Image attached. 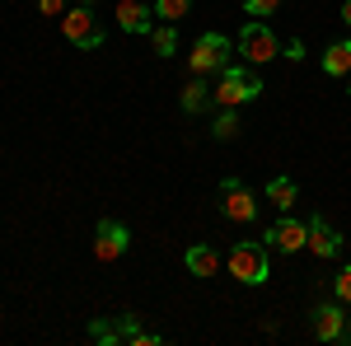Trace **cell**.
<instances>
[{"label":"cell","instance_id":"15","mask_svg":"<svg viewBox=\"0 0 351 346\" xmlns=\"http://www.w3.org/2000/svg\"><path fill=\"white\" fill-rule=\"evenodd\" d=\"M267 201L276 206V211H291V206L300 201V183L295 178H271L267 183Z\"/></svg>","mask_w":351,"mask_h":346},{"label":"cell","instance_id":"10","mask_svg":"<svg viewBox=\"0 0 351 346\" xmlns=\"http://www.w3.org/2000/svg\"><path fill=\"white\" fill-rule=\"evenodd\" d=\"M263 239H267V248H276V253H300V248L309 243V225H304V220H291V215H281Z\"/></svg>","mask_w":351,"mask_h":346},{"label":"cell","instance_id":"21","mask_svg":"<svg viewBox=\"0 0 351 346\" xmlns=\"http://www.w3.org/2000/svg\"><path fill=\"white\" fill-rule=\"evenodd\" d=\"M276 5H281V0H243V14L263 19V14H276Z\"/></svg>","mask_w":351,"mask_h":346},{"label":"cell","instance_id":"1","mask_svg":"<svg viewBox=\"0 0 351 346\" xmlns=\"http://www.w3.org/2000/svg\"><path fill=\"white\" fill-rule=\"evenodd\" d=\"M258 94H263V80H258V71H253V66H234V61H230V66L220 71V84L211 89V99H216L220 108L253 103Z\"/></svg>","mask_w":351,"mask_h":346},{"label":"cell","instance_id":"7","mask_svg":"<svg viewBox=\"0 0 351 346\" xmlns=\"http://www.w3.org/2000/svg\"><path fill=\"white\" fill-rule=\"evenodd\" d=\"M127 248H132V230L122 220L104 215L94 225V262H117V258H127Z\"/></svg>","mask_w":351,"mask_h":346},{"label":"cell","instance_id":"14","mask_svg":"<svg viewBox=\"0 0 351 346\" xmlns=\"http://www.w3.org/2000/svg\"><path fill=\"white\" fill-rule=\"evenodd\" d=\"M178 103H183V112H192V117H197V112H206V108L216 103V99H211L206 75H192V80L183 84V94H178Z\"/></svg>","mask_w":351,"mask_h":346},{"label":"cell","instance_id":"25","mask_svg":"<svg viewBox=\"0 0 351 346\" xmlns=\"http://www.w3.org/2000/svg\"><path fill=\"white\" fill-rule=\"evenodd\" d=\"M347 94H351V75H347Z\"/></svg>","mask_w":351,"mask_h":346},{"label":"cell","instance_id":"3","mask_svg":"<svg viewBox=\"0 0 351 346\" xmlns=\"http://www.w3.org/2000/svg\"><path fill=\"white\" fill-rule=\"evenodd\" d=\"M230 56H234V42L225 38V33H202L197 42H192V75H220L225 66H230Z\"/></svg>","mask_w":351,"mask_h":346},{"label":"cell","instance_id":"18","mask_svg":"<svg viewBox=\"0 0 351 346\" xmlns=\"http://www.w3.org/2000/svg\"><path fill=\"white\" fill-rule=\"evenodd\" d=\"M211 136H216V140H234V136H239V112H234V108H220Z\"/></svg>","mask_w":351,"mask_h":346},{"label":"cell","instance_id":"16","mask_svg":"<svg viewBox=\"0 0 351 346\" xmlns=\"http://www.w3.org/2000/svg\"><path fill=\"white\" fill-rule=\"evenodd\" d=\"M324 71L328 75H351V38L332 42V47L324 52Z\"/></svg>","mask_w":351,"mask_h":346},{"label":"cell","instance_id":"2","mask_svg":"<svg viewBox=\"0 0 351 346\" xmlns=\"http://www.w3.org/2000/svg\"><path fill=\"white\" fill-rule=\"evenodd\" d=\"M230 276L234 281H243V286H263L271 276V248L267 239L258 243H234V253H230Z\"/></svg>","mask_w":351,"mask_h":346},{"label":"cell","instance_id":"4","mask_svg":"<svg viewBox=\"0 0 351 346\" xmlns=\"http://www.w3.org/2000/svg\"><path fill=\"white\" fill-rule=\"evenodd\" d=\"M309 323H314V337H319V342H351V314H347V304H342L337 295L324 299V304H314Z\"/></svg>","mask_w":351,"mask_h":346},{"label":"cell","instance_id":"13","mask_svg":"<svg viewBox=\"0 0 351 346\" xmlns=\"http://www.w3.org/2000/svg\"><path fill=\"white\" fill-rule=\"evenodd\" d=\"M183 262H188L192 276H202V281H206V276H216V271H220V253L211 248V243H192L188 253H183Z\"/></svg>","mask_w":351,"mask_h":346},{"label":"cell","instance_id":"20","mask_svg":"<svg viewBox=\"0 0 351 346\" xmlns=\"http://www.w3.org/2000/svg\"><path fill=\"white\" fill-rule=\"evenodd\" d=\"M332 295H337V299L351 309V267H342V271L332 276Z\"/></svg>","mask_w":351,"mask_h":346},{"label":"cell","instance_id":"11","mask_svg":"<svg viewBox=\"0 0 351 346\" xmlns=\"http://www.w3.org/2000/svg\"><path fill=\"white\" fill-rule=\"evenodd\" d=\"M117 28L122 33H141V38H150V28H155V10L150 5H141V0H117Z\"/></svg>","mask_w":351,"mask_h":346},{"label":"cell","instance_id":"9","mask_svg":"<svg viewBox=\"0 0 351 346\" xmlns=\"http://www.w3.org/2000/svg\"><path fill=\"white\" fill-rule=\"evenodd\" d=\"M141 337V323H136V314H117V319H94L89 323V342L99 346H117V342H132Z\"/></svg>","mask_w":351,"mask_h":346},{"label":"cell","instance_id":"17","mask_svg":"<svg viewBox=\"0 0 351 346\" xmlns=\"http://www.w3.org/2000/svg\"><path fill=\"white\" fill-rule=\"evenodd\" d=\"M150 47H155V56H164V61L178 52V33H173V24H155L150 28Z\"/></svg>","mask_w":351,"mask_h":346},{"label":"cell","instance_id":"6","mask_svg":"<svg viewBox=\"0 0 351 346\" xmlns=\"http://www.w3.org/2000/svg\"><path fill=\"white\" fill-rule=\"evenodd\" d=\"M239 52L248 66H267V61H276V33H271L263 19H248V24L239 28Z\"/></svg>","mask_w":351,"mask_h":346},{"label":"cell","instance_id":"8","mask_svg":"<svg viewBox=\"0 0 351 346\" xmlns=\"http://www.w3.org/2000/svg\"><path fill=\"white\" fill-rule=\"evenodd\" d=\"M220 211H225V220H234V225H248V220H258V197L239 178H225L220 183Z\"/></svg>","mask_w":351,"mask_h":346},{"label":"cell","instance_id":"23","mask_svg":"<svg viewBox=\"0 0 351 346\" xmlns=\"http://www.w3.org/2000/svg\"><path fill=\"white\" fill-rule=\"evenodd\" d=\"M281 52L291 56V61H300V56H304V42H300V38H291V42H286V47H281Z\"/></svg>","mask_w":351,"mask_h":346},{"label":"cell","instance_id":"5","mask_svg":"<svg viewBox=\"0 0 351 346\" xmlns=\"http://www.w3.org/2000/svg\"><path fill=\"white\" fill-rule=\"evenodd\" d=\"M61 33H66V42H75L80 52L104 47V28H99V19H94L89 5H71V10L61 14Z\"/></svg>","mask_w":351,"mask_h":346},{"label":"cell","instance_id":"24","mask_svg":"<svg viewBox=\"0 0 351 346\" xmlns=\"http://www.w3.org/2000/svg\"><path fill=\"white\" fill-rule=\"evenodd\" d=\"M342 19H347V28H351V0H347V5H342Z\"/></svg>","mask_w":351,"mask_h":346},{"label":"cell","instance_id":"22","mask_svg":"<svg viewBox=\"0 0 351 346\" xmlns=\"http://www.w3.org/2000/svg\"><path fill=\"white\" fill-rule=\"evenodd\" d=\"M66 10H71V0H38V14H47V19H61V14H66Z\"/></svg>","mask_w":351,"mask_h":346},{"label":"cell","instance_id":"19","mask_svg":"<svg viewBox=\"0 0 351 346\" xmlns=\"http://www.w3.org/2000/svg\"><path fill=\"white\" fill-rule=\"evenodd\" d=\"M188 10H192V0H155V14H160L164 24H178Z\"/></svg>","mask_w":351,"mask_h":346},{"label":"cell","instance_id":"12","mask_svg":"<svg viewBox=\"0 0 351 346\" xmlns=\"http://www.w3.org/2000/svg\"><path fill=\"white\" fill-rule=\"evenodd\" d=\"M304 225H309V243H304V248H309L314 258H337V253H342V234L328 225L324 215H314V220H304Z\"/></svg>","mask_w":351,"mask_h":346},{"label":"cell","instance_id":"26","mask_svg":"<svg viewBox=\"0 0 351 346\" xmlns=\"http://www.w3.org/2000/svg\"><path fill=\"white\" fill-rule=\"evenodd\" d=\"M84 5H89V0H84Z\"/></svg>","mask_w":351,"mask_h":346}]
</instances>
